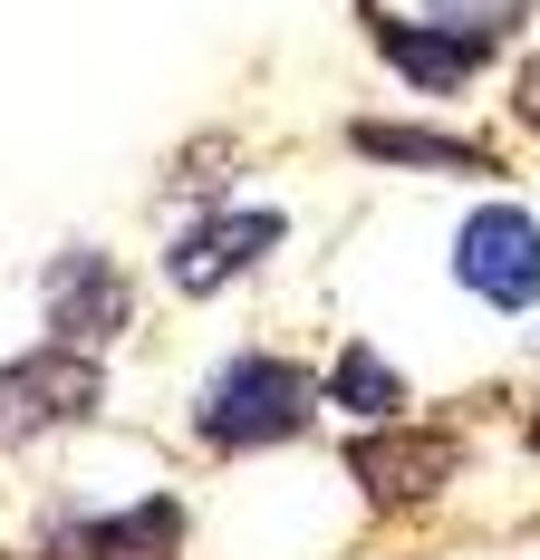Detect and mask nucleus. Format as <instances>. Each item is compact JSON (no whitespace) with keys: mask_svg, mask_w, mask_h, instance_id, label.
<instances>
[{"mask_svg":"<svg viewBox=\"0 0 540 560\" xmlns=\"http://www.w3.org/2000/svg\"><path fill=\"white\" fill-rule=\"evenodd\" d=\"M531 445H540V425H531Z\"/></svg>","mask_w":540,"mask_h":560,"instance_id":"13","label":"nucleus"},{"mask_svg":"<svg viewBox=\"0 0 540 560\" xmlns=\"http://www.w3.org/2000/svg\"><path fill=\"white\" fill-rule=\"evenodd\" d=\"M357 20H367L377 58L406 78V88H425V97H463V88L492 68V49H502V39H483V30H454V20H434V10H425V20H396V10H377V0H367Z\"/></svg>","mask_w":540,"mask_h":560,"instance_id":"4","label":"nucleus"},{"mask_svg":"<svg viewBox=\"0 0 540 560\" xmlns=\"http://www.w3.org/2000/svg\"><path fill=\"white\" fill-rule=\"evenodd\" d=\"M512 116L540 136V58H521V78H512Z\"/></svg>","mask_w":540,"mask_h":560,"instance_id":"12","label":"nucleus"},{"mask_svg":"<svg viewBox=\"0 0 540 560\" xmlns=\"http://www.w3.org/2000/svg\"><path fill=\"white\" fill-rule=\"evenodd\" d=\"M319 396L328 387H309L290 358H222L213 377H203L193 425H203V445H213V454H261V445H290V435L309 425Z\"/></svg>","mask_w":540,"mask_h":560,"instance_id":"1","label":"nucleus"},{"mask_svg":"<svg viewBox=\"0 0 540 560\" xmlns=\"http://www.w3.org/2000/svg\"><path fill=\"white\" fill-rule=\"evenodd\" d=\"M0 560H10V551H0Z\"/></svg>","mask_w":540,"mask_h":560,"instance_id":"14","label":"nucleus"},{"mask_svg":"<svg viewBox=\"0 0 540 560\" xmlns=\"http://www.w3.org/2000/svg\"><path fill=\"white\" fill-rule=\"evenodd\" d=\"M425 10H434V20H454V30H483V39H512L531 0H425Z\"/></svg>","mask_w":540,"mask_h":560,"instance_id":"11","label":"nucleus"},{"mask_svg":"<svg viewBox=\"0 0 540 560\" xmlns=\"http://www.w3.org/2000/svg\"><path fill=\"white\" fill-rule=\"evenodd\" d=\"M270 242H280V213H213V223H193L174 252H164V280H174L184 300H203V290H222V280H242Z\"/></svg>","mask_w":540,"mask_h":560,"instance_id":"7","label":"nucleus"},{"mask_svg":"<svg viewBox=\"0 0 540 560\" xmlns=\"http://www.w3.org/2000/svg\"><path fill=\"white\" fill-rule=\"evenodd\" d=\"M454 280H463L473 300H492V310H531L540 300V223L521 203L473 213V223L454 232Z\"/></svg>","mask_w":540,"mask_h":560,"instance_id":"5","label":"nucleus"},{"mask_svg":"<svg viewBox=\"0 0 540 560\" xmlns=\"http://www.w3.org/2000/svg\"><path fill=\"white\" fill-rule=\"evenodd\" d=\"M348 474H357V493H367L377 512H415V503H434V493L463 474V435L386 416L377 435H357V445H348Z\"/></svg>","mask_w":540,"mask_h":560,"instance_id":"3","label":"nucleus"},{"mask_svg":"<svg viewBox=\"0 0 540 560\" xmlns=\"http://www.w3.org/2000/svg\"><path fill=\"white\" fill-rule=\"evenodd\" d=\"M174 551H184V503L174 493H145L126 512H97V522L58 532V560H174Z\"/></svg>","mask_w":540,"mask_h":560,"instance_id":"8","label":"nucleus"},{"mask_svg":"<svg viewBox=\"0 0 540 560\" xmlns=\"http://www.w3.org/2000/svg\"><path fill=\"white\" fill-rule=\"evenodd\" d=\"M126 310H136V290L107 252H68L49 271V338H68V348H107L126 329Z\"/></svg>","mask_w":540,"mask_h":560,"instance_id":"6","label":"nucleus"},{"mask_svg":"<svg viewBox=\"0 0 540 560\" xmlns=\"http://www.w3.org/2000/svg\"><path fill=\"white\" fill-rule=\"evenodd\" d=\"M348 145L357 155H377V165H415V174H502L483 136H434V126H348Z\"/></svg>","mask_w":540,"mask_h":560,"instance_id":"9","label":"nucleus"},{"mask_svg":"<svg viewBox=\"0 0 540 560\" xmlns=\"http://www.w3.org/2000/svg\"><path fill=\"white\" fill-rule=\"evenodd\" d=\"M328 406H348V416L386 425V416H406V377L386 368L377 348H338V368H328Z\"/></svg>","mask_w":540,"mask_h":560,"instance_id":"10","label":"nucleus"},{"mask_svg":"<svg viewBox=\"0 0 540 560\" xmlns=\"http://www.w3.org/2000/svg\"><path fill=\"white\" fill-rule=\"evenodd\" d=\"M107 406V377H97V348H30V358H10L0 368V435L10 445H30V435H49V425H87Z\"/></svg>","mask_w":540,"mask_h":560,"instance_id":"2","label":"nucleus"}]
</instances>
